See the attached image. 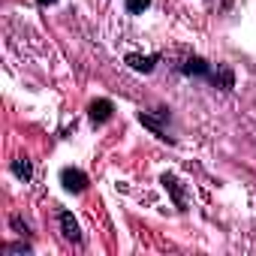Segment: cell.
Listing matches in <instances>:
<instances>
[{"mask_svg": "<svg viewBox=\"0 0 256 256\" xmlns=\"http://www.w3.org/2000/svg\"><path fill=\"white\" fill-rule=\"evenodd\" d=\"M12 175L22 181H30V163L28 160H12Z\"/></svg>", "mask_w": 256, "mask_h": 256, "instance_id": "cell-6", "label": "cell"}, {"mask_svg": "<svg viewBox=\"0 0 256 256\" xmlns=\"http://www.w3.org/2000/svg\"><path fill=\"white\" fill-rule=\"evenodd\" d=\"M36 4H42V6H52V4H58V0H36Z\"/></svg>", "mask_w": 256, "mask_h": 256, "instance_id": "cell-10", "label": "cell"}, {"mask_svg": "<svg viewBox=\"0 0 256 256\" xmlns=\"http://www.w3.org/2000/svg\"><path fill=\"white\" fill-rule=\"evenodd\" d=\"M60 229H64V238L66 241H82V229H78V223H76V217L70 214V211H64L60 214Z\"/></svg>", "mask_w": 256, "mask_h": 256, "instance_id": "cell-3", "label": "cell"}, {"mask_svg": "<svg viewBox=\"0 0 256 256\" xmlns=\"http://www.w3.org/2000/svg\"><path fill=\"white\" fill-rule=\"evenodd\" d=\"M60 184H64V190H70V193H84V187H88V175H84L82 169L66 166V169H60Z\"/></svg>", "mask_w": 256, "mask_h": 256, "instance_id": "cell-1", "label": "cell"}, {"mask_svg": "<svg viewBox=\"0 0 256 256\" xmlns=\"http://www.w3.org/2000/svg\"><path fill=\"white\" fill-rule=\"evenodd\" d=\"M4 253H30V247L28 244H6Z\"/></svg>", "mask_w": 256, "mask_h": 256, "instance_id": "cell-9", "label": "cell"}, {"mask_svg": "<svg viewBox=\"0 0 256 256\" xmlns=\"http://www.w3.org/2000/svg\"><path fill=\"white\" fill-rule=\"evenodd\" d=\"M139 120H142V124H145V126H151V130H154V133H157V136H160V133H163V126H160V120H154V118H151V114H139Z\"/></svg>", "mask_w": 256, "mask_h": 256, "instance_id": "cell-8", "label": "cell"}, {"mask_svg": "<svg viewBox=\"0 0 256 256\" xmlns=\"http://www.w3.org/2000/svg\"><path fill=\"white\" fill-rule=\"evenodd\" d=\"M126 64H130L136 72H151L154 64H157V58H154V54H148V58H142V54H130V58H126Z\"/></svg>", "mask_w": 256, "mask_h": 256, "instance_id": "cell-4", "label": "cell"}, {"mask_svg": "<svg viewBox=\"0 0 256 256\" xmlns=\"http://www.w3.org/2000/svg\"><path fill=\"white\" fill-rule=\"evenodd\" d=\"M148 6H151V0H126V12H133V16L145 12Z\"/></svg>", "mask_w": 256, "mask_h": 256, "instance_id": "cell-7", "label": "cell"}, {"mask_svg": "<svg viewBox=\"0 0 256 256\" xmlns=\"http://www.w3.org/2000/svg\"><path fill=\"white\" fill-rule=\"evenodd\" d=\"M88 114H90L94 124H106V120L114 114V102H112V100H94L90 108H88Z\"/></svg>", "mask_w": 256, "mask_h": 256, "instance_id": "cell-2", "label": "cell"}, {"mask_svg": "<svg viewBox=\"0 0 256 256\" xmlns=\"http://www.w3.org/2000/svg\"><path fill=\"white\" fill-rule=\"evenodd\" d=\"M184 72H187V76H208L211 66H208L202 58H187V60H184Z\"/></svg>", "mask_w": 256, "mask_h": 256, "instance_id": "cell-5", "label": "cell"}]
</instances>
